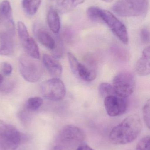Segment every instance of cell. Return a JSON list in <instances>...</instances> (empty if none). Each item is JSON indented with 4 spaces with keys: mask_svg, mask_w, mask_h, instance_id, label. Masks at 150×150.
Segmentation results:
<instances>
[{
    "mask_svg": "<svg viewBox=\"0 0 150 150\" xmlns=\"http://www.w3.org/2000/svg\"><path fill=\"white\" fill-rule=\"evenodd\" d=\"M52 51L55 57L59 58L62 56L63 53V49L62 45L60 40H57V42L55 41V45Z\"/></svg>",
    "mask_w": 150,
    "mask_h": 150,
    "instance_id": "cell-27",
    "label": "cell"
},
{
    "mask_svg": "<svg viewBox=\"0 0 150 150\" xmlns=\"http://www.w3.org/2000/svg\"><path fill=\"white\" fill-rule=\"evenodd\" d=\"M34 33L36 38L42 45L48 49L53 50L55 45V40L48 33L40 28L37 25L34 27Z\"/></svg>",
    "mask_w": 150,
    "mask_h": 150,
    "instance_id": "cell-14",
    "label": "cell"
},
{
    "mask_svg": "<svg viewBox=\"0 0 150 150\" xmlns=\"http://www.w3.org/2000/svg\"><path fill=\"white\" fill-rule=\"evenodd\" d=\"M112 86L116 95L122 98H128L135 89V78L131 73L122 72L114 76Z\"/></svg>",
    "mask_w": 150,
    "mask_h": 150,
    "instance_id": "cell-6",
    "label": "cell"
},
{
    "mask_svg": "<svg viewBox=\"0 0 150 150\" xmlns=\"http://www.w3.org/2000/svg\"><path fill=\"white\" fill-rule=\"evenodd\" d=\"M4 78L3 76L1 75L0 74V84L3 82Z\"/></svg>",
    "mask_w": 150,
    "mask_h": 150,
    "instance_id": "cell-31",
    "label": "cell"
},
{
    "mask_svg": "<svg viewBox=\"0 0 150 150\" xmlns=\"http://www.w3.org/2000/svg\"><path fill=\"white\" fill-rule=\"evenodd\" d=\"M18 31L19 39L22 45L23 46L28 41L31 37L29 36L26 26L21 21H19L18 23Z\"/></svg>",
    "mask_w": 150,
    "mask_h": 150,
    "instance_id": "cell-21",
    "label": "cell"
},
{
    "mask_svg": "<svg viewBox=\"0 0 150 150\" xmlns=\"http://www.w3.org/2000/svg\"><path fill=\"white\" fill-rule=\"evenodd\" d=\"M105 108L107 114L112 117H117L124 114L128 106L127 98L117 95H112L105 98Z\"/></svg>",
    "mask_w": 150,
    "mask_h": 150,
    "instance_id": "cell-9",
    "label": "cell"
},
{
    "mask_svg": "<svg viewBox=\"0 0 150 150\" xmlns=\"http://www.w3.org/2000/svg\"><path fill=\"white\" fill-rule=\"evenodd\" d=\"M23 46L29 56L36 59H40V54L38 47L33 38L31 37L28 41Z\"/></svg>",
    "mask_w": 150,
    "mask_h": 150,
    "instance_id": "cell-17",
    "label": "cell"
},
{
    "mask_svg": "<svg viewBox=\"0 0 150 150\" xmlns=\"http://www.w3.org/2000/svg\"><path fill=\"white\" fill-rule=\"evenodd\" d=\"M101 1H103L107 3H111L114 0H101Z\"/></svg>",
    "mask_w": 150,
    "mask_h": 150,
    "instance_id": "cell-32",
    "label": "cell"
},
{
    "mask_svg": "<svg viewBox=\"0 0 150 150\" xmlns=\"http://www.w3.org/2000/svg\"><path fill=\"white\" fill-rule=\"evenodd\" d=\"M41 90L45 98L52 101L61 100L66 93L65 85L58 78H54L45 81L41 85Z\"/></svg>",
    "mask_w": 150,
    "mask_h": 150,
    "instance_id": "cell-7",
    "label": "cell"
},
{
    "mask_svg": "<svg viewBox=\"0 0 150 150\" xmlns=\"http://www.w3.org/2000/svg\"><path fill=\"white\" fill-rule=\"evenodd\" d=\"M41 0H23L22 6L26 14L33 16L38 9Z\"/></svg>",
    "mask_w": 150,
    "mask_h": 150,
    "instance_id": "cell-18",
    "label": "cell"
},
{
    "mask_svg": "<svg viewBox=\"0 0 150 150\" xmlns=\"http://www.w3.org/2000/svg\"><path fill=\"white\" fill-rule=\"evenodd\" d=\"M0 69L4 75L9 76L12 73V67L9 62H4L0 64Z\"/></svg>",
    "mask_w": 150,
    "mask_h": 150,
    "instance_id": "cell-26",
    "label": "cell"
},
{
    "mask_svg": "<svg viewBox=\"0 0 150 150\" xmlns=\"http://www.w3.org/2000/svg\"><path fill=\"white\" fill-rule=\"evenodd\" d=\"M68 57L70 69L74 75L86 82H91L95 79L97 74L94 70L79 62L71 53H68Z\"/></svg>",
    "mask_w": 150,
    "mask_h": 150,
    "instance_id": "cell-10",
    "label": "cell"
},
{
    "mask_svg": "<svg viewBox=\"0 0 150 150\" xmlns=\"http://www.w3.org/2000/svg\"><path fill=\"white\" fill-rule=\"evenodd\" d=\"M149 9V0H117L112 9L123 17L144 16Z\"/></svg>",
    "mask_w": 150,
    "mask_h": 150,
    "instance_id": "cell-3",
    "label": "cell"
},
{
    "mask_svg": "<svg viewBox=\"0 0 150 150\" xmlns=\"http://www.w3.org/2000/svg\"><path fill=\"white\" fill-rule=\"evenodd\" d=\"M150 140L149 136L142 138L136 146V150H150Z\"/></svg>",
    "mask_w": 150,
    "mask_h": 150,
    "instance_id": "cell-25",
    "label": "cell"
},
{
    "mask_svg": "<svg viewBox=\"0 0 150 150\" xmlns=\"http://www.w3.org/2000/svg\"><path fill=\"white\" fill-rule=\"evenodd\" d=\"M150 100H149L144 106L143 108V115L144 120L145 124L149 129L150 128Z\"/></svg>",
    "mask_w": 150,
    "mask_h": 150,
    "instance_id": "cell-24",
    "label": "cell"
},
{
    "mask_svg": "<svg viewBox=\"0 0 150 150\" xmlns=\"http://www.w3.org/2000/svg\"><path fill=\"white\" fill-rule=\"evenodd\" d=\"M14 87V83L13 82L10 81V82H6L4 83L3 82L0 84V92L3 93L10 92L13 90Z\"/></svg>",
    "mask_w": 150,
    "mask_h": 150,
    "instance_id": "cell-28",
    "label": "cell"
},
{
    "mask_svg": "<svg viewBox=\"0 0 150 150\" xmlns=\"http://www.w3.org/2000/svg\"><path fill=\"white\" fill-rule=\"evenodd\" d=\"M0 13L4 22L12 21V9L10 3L7 0L3 1L0 4Z\"/></svg>",
    "mask_w": 150,
    "mask_h": 150,
    "instance_id": "cell-19",
    "label": "cell"
},
{
    "mask_svg": "<svg viewBox=\"0 0 150 150\" xmlns=\"http://www.w3.org/2000/svg\"><path fill=\"white\" fill-rule=\"evenodd\" d=\"M86 135L80 128L73 125H67L63 128L58 134L53 150H70L80 145Z\"/></svg>",
    "mask_w": 150,
    "mask_h": 150,
    "instance_id": "cell-2",
    "label": "cell"
},
{
    "mask_svg": "<svg viewBox=\"0 0 150 150\" xmlns=\"http://www.w3.org/2000/svg\"><path fill=\"white\" fill-rule=\"evenodd\" d=\"M43 100L39 97H32L28 99L26 104V108L31 112L36 111L42 105Z\"/></svg>",
    "mask_w": 150,
    "mask_h": 150,
    "instance_id": "cell-20",
    "label": "cell"
},
{
    "mask_svg": "<svg viewBox=\"0 0 150 150\" xmlns=\"http://www.w3.org/2000/svg\"><path fill=\"white\" fill-rule=\"evenodd\" d=\"M101 20L104 21L111 29L113 33L125 45L129 42L127 30L124 24L112 13L108 11L102 10L100 14Z\"/></svg>",
    "mask_w": 150,
    "mask_h": 150,
    "instance_id": "cell-8",
    "label": "cell"
},
{
    "mask_svg": "<svg viewBox=\"0 0 150 150\" xmlns=\"http://www.w3.org/2000/svg\"><path fill=\"white\" fill-rule=\"evenodd\" d=\"M47 22L51 30L54 33H58L60 29V20L56 10L51 8L47 15Z\"/></svg>",
    "mask_w": 150,
    "mask_h": 150,
    "instance_id": "cell-16",
    "label": "cell"
},
{
    "mask_svg": "<svg viewBox=\"0 0 150 150\" xmlns=\"http://www.w3.org/2000/svg\"><path fill=\"white\" fill-rule=\"evenodd\" d=\"M99 91L100 96L104 98L108 96L116 95L112 85L109 83H100L99 87Z\"/></svg>",
    "mask_w": 150,
    "mask_h": 150,
    "instance_id": "cell-22",
    "label": "cell"
},
{
    "mask_svg": "<svg viewBox=\"0 0 150 150\" xmlns=\"http://www.w3.org/2000/svg\"><path fill=\"white\" fill-rule=\"evenodd\" d=\"M141 38L144 43H147L149 41V31L147 28H144L141 31Z\"/></svg>",
    "mask_w": 150,
    "mask_h": 150,
    "instance_id": "cell-29",
    "label": "cell"
},
{
    "mask_svg": "<svg viewBox=\"0 0 150 150\" xmlns=\"http://www.w3.org/2000/svg\"><path fill=\"white\" fill-rule=\"evenodd\" d=\"M101 9L95 6L90 7L87 10V15L92 21H101Z\"/></svg>",
    "mask_w": 150,
    "mask_h": 150,
    "instance_id": "cell-23",
    "label": "cell"
},
{
    "mask_svg": "<svg viewBox=\"0 0 150 150\" xmlns=\"http://www.w3.org/2000/svg\"><path fill=\"white\" fill-rule=\"evenodd\" d=\"M135 71L140 76H146L150 73V46L144 48L141 58L136 62Z\"/></svg>",
    "mask_w": 150,
    "mask_h": 150,
    "instance_id": "cell-12",
    "label": "cell"
},
{
    "mask_svg": "<svg viewBox=\"0 0 150 150\" xmlns=\"http://www.w3.org/2000/svg\"><path fill=\"white\" fill-rule=\"evenodd\" d=\"M85 0H57L56 11L61 14L67 13L73 10L77 6L83 3Z\"/></svg>",
    "mask_w": 150,
    "mask_h": 150,
    "instance_id": "cell-15",
    "label": "cell"
},
{
    "mask_svg": "<svg viewBox=\"0 0 150 150\" xmlns=\"http://www.w3.org/2000/svg\"><path fill=\"white\" fill-rule=\"evenodd\" d=\"M43 62L51 76L58 78L60 76L62 73V67L55 58L48 54H44L43 56Z\"/></svg>",
    "mask_w": 150,
    "mask_h": 150,
    "instance_id": "cell-13",
    "label": "cell"
},
{
    "mask_svg": "<svg viewBox=\"0 0 150 150\" xmlns=\"http://www.w3.org/2000/svg\"><path fill=\"white\" fill-rule=\"evenodd\" d=\"M36 60L27 54H23L19 57V71L27 82L35 83L42 76L43 71L41 64Z\"/></svg>",
    "mask_w": 150,
    "mask_h": 150,
    "instance_id": "cell-5",
    "label": "cell"
},
{
    "mask_svg": "<svg viewBox=\"0 0 150 150\" xmlns=\"http://www.w3.org/2000/svg\"><path fill=\"white\" fill-rule=\"evenodd\" d=\"M76 150H94L87 144H82L77 148Z\"/></svg>",
    "mask_w": 150,
    "mask_h": 150,
    "instance_id": "cell-30",
    "label": "cell"
},
{
    "mask_svg": "<svg viewBox=\"0 0 150 150\" xmlns=\"http://www.w3.org/2000/svg\"><path fill=\"white\" fill-rule=\"evenodd\" d=\"M14 35L5 30L0 31V55L8 56L13 54Z\"/></svg>",
    "mask_w": 150,
    "mask_h": 150,
    "instance_id": "cell-11",
    "label": "cell"
},
{
    "mask_svg": "<svg viewBox=\"0 0 150 150\" xmlns=\"http://www.w3.org/2000/svg\"><path fill=\"white\" fill-rule=\"evenodd\" d=\"M142 127L141 120L138 115H129L112 129L109 134V140L117 145L130 143L137 138Z\"/></svg>",
    "mask_w": 150,
    "mask_h": 150,
    "instance_id": "cell-1",
    "label": "cell"
},
{
    "mask_svg": "<svg viewBox=\"0 0 150 150\" xmlns=\"http://www.w3.org/2000/svg\"><path fill=\"white\" fill-rule=\"evenodd\" d=\"M22 141V134L15 126L0 120V149L16 150Z\"/></svg>",
    "mask_w": 150,
    "mask_h": 150,
    "instance_id": "cell-4",
    "label": "cell"
}]
</instances>
